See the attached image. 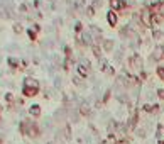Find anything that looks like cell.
Segmentation results:
<instances>
[{
  "label": "cell",
  "instance_id": "6da1fadb",
  "mask_svg": "<svg viewBox=\"0 0 164 144\" xmlns=\"http://www.w3.org/2000/svg\"><path fill=\"white\" fill-rule=\"evenodd\" d=\"M142 22L146 24V26H151V24H152V14H151L149 10L142 12Z\"/></svg>",
  "mask_w": 164,
  "mask_h": 144
},
{
  "label": "cell",
  "instance_id": "7a4b0ae2",
  "mask_svg": "<svg viewBox=\"0 0 164 144\" xmlns=\"http://www.w3.org/2000/svg\"><path fill=\"white\" fill-rule=\"evenodd\" d=\"M163 54H164V48L163 46H157V48H156V51H154V54H152V58H154V59H161Z\"/></svg>",
  "mask_w": 164,
  "mask_h": 144
},
{
  "label": "cell",
  "instance_id": "3957f363",
  "mask_svg": "<svg viewBox=\"0 0 164 144\" xmlns=\"http://www.w3.org/2000/svg\"><path fill=\"white\" fill-rule=\"evenodd\" d=\"M107 17H108V24H110V26H115V24H117V14L113 10L108 12V16H107Z\"/></svg>",
  "mask_w": 164,
  "mask_h": 144
},
{
  "label": "cell",
  "instance_id": "277c9868",
  "mask_svg": "<svg viewBox=\"0 0 164 144\" xmlns=\"http://www.w3.org/2000/svg\"><path fill=\"white\" fill-rule=\"evenodd\" d=\"M130 66L140 70V59H139V56H132V58H130Z\"/></svg>",
  "mask_w": 164,
  "mask_h": 144
},
{
  "label": "cell",
  "instance_id": "5b68a950",
  "mask_svg": "<svg viewBox=\"0 0 164 144\" xmlns=\"http://www.w3.org/2000/svg\"><path fill=\"white\" fill-rule=\"evenodd\" d=\"M110 5H112V9H122L124 2H120V0H110Z\"/></svg>",
  "mask_w": 164,
  "mask_h": 144
},
{
  "label": "cell",
  "instance_id": "8992f818",
  "mask_svg": "<svg viewBox=\"0 0 164 144\" xmlns=\"http://www.w3.org/2000/svg\"><path fill=\"white\" fill-rule=\"evenodd\" d=\"M112 44H113V42H112V41H105V46H103V48H105L107 51H112V48H113V46H112Z\"/></svg>",
  "mask_w": 164,
  "mask_h": 144
},
{
  "label": "cell",
  "instance_id": "52a82bcc",
  "mask_svg": "<svg viewBox=\"0 0 164 144\" xmlns=\"http://www.w3.org/2000/svg\"><path fill=\"white\" fill-rule=\"evenodd\" d=\"M157 75L161 80H164V68H157Z\"/></svg>",
  "mask_w": 164,
  "mask_h": 144
},
{
  "label": "cell",
  "instance_id": "ba28073f",
  "mask_svg": "<svg viewBox=\"0 0 164 144\" xmlns=\"http://www.w3.org/2000/svg\"><path fill=\"white\" fill-rule=\"evenodd\" d=\"M31 112L34 114V115H39V107H37V105H36V107H32V108H31Z\"/></svg>",
  "mask_w": 164,
  "mask_h": 144
},
{
  "label": "cell",
  "instance_id": "9c48e42d",
  "mask_svg": "<svg viewBox=\"0 0 164 144\" xmlns=\"http://www.w3.org/2000/svg\"><path fill=\"white\" fill-rule=\"evenodd\" d=\"M157 95H159V98H163V100H164V90H159Z\"/></svg>",
  "mask_w": 164,
  "mask_h": 144
},
{
  "label": "cell",
  "instance_id": "30bf717a",
  "mask_svg": "<svg viewBox=\"0 0 164 144\" xmlns=\"http://www.w3.org/2000/svg\"><path fill=\"white\" fill-rule=\"evenodd\" d=\"M117 144H127V141H118Z\"/></svg>",
  "mask_w": 164,
  "mask_h": 144
}]
</instances>
